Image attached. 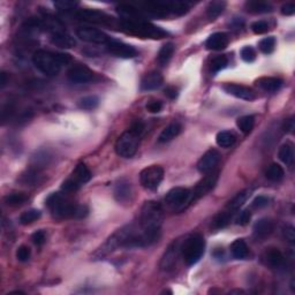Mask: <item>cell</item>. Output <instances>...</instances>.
Segmentation results:
<instances>
[{
    "mask_svg": "<svg viewBox=\"0 0 295 295\" xmlns=\"http://www.w3.org/2000/svg\"><path fill=\"white\" fill-rule=\"evenodd\" d=\"M163 219H164V212L159 203L155 201L144 203L141 210L140 225L151 245L158 240Z\"/></svg>",
    "mask_w": 295,
    "mask_h": 295,
    "instance_id": "1",
    "label": "cell"
},
{
    "mask_svg": "<svg viewBox=\"0 0 295 295\" xmlns=\"http://www.w3.org/2000/svg\"><path fill=\"white\" fill-rule=\"evenodd\" d=\"M46 205L55 219L84 218L88 214L87 207L75 204L66 196L59 193H54L49 196L46 199Z\"/></svg>",
    "mask_w": 295,
    "mask_h": 295,
    "instance_id": "2",
    "label": "cell"
},
{
    "mask_svg": "<svg viewBox=\"0 0 295 295\" xmlns=\"http://www.w3.org/2000/svg\"><path fill=\"white\" fill-rule=\"evenodd\" d=\"M70 57L64 53L38 50L33 55V63L39 72L46 76H55L59 74L65 65L70 63Z\"/></svg>",
    "mask_w": 295,
    "mask_h": 295,
    "instance_id": "3",
    "label": "cell"
},
{
    "mask_svg": "<svg viewBox=\"0 0 295 295\" xmlns=\"http://www.w3.org/2000/svg\"><path fill=\"white\" fill-rule=\"evenodd\" d=\"M205 250L204 238L199 234H193L182 240L181 257L188 266H192L201 260Z\"/></svg>",
    "mask_w": 295,
    "mask_h": 295,
    "instance_id": "4",
    "label": "cell"
},
{
    "mask_svg": "<svg viewBox=\"0 0 295 295\" xmlns=\"http://www.w3.org/2000/svg\"><path fill=\"white\" fill-rule=\"evenodd\" d=\"M141 134L129 128L115 142V151L120 157L131 158L137 151Z\"/></svg>",
    "mask_w": 295,
    "mask_h": 295,
    "instance_id": "5",
    "label": "cell"
},
{
    "mask_svg": "<svg viewBox=\"0 0 295 295\" xmlns=\"http://www.w3.org/2000/svg\"><path fill=\"white\" fill-rule=\"evenodd\" d=\"M122 28L127 32L135 33V35L143 36V37H151V38H163L166 35L165 32L151 24L143 22V21H136L133 18L122 21Z\"/></svg>",
    "mask_w": 295,
    "mask_h": 295,
    "instance_id": "6",
    "label": "cell"
},
{
    "mask_svg": "<svg viewBox=\"0 0 295 295\" xmlns=\"http://www.w3.org/2000/svg\"><path fill=\"white\" fill-rule=\"evenodd\" d=\"M48 28L51 32L50 39L52 44L61 49H70L75 46L76 42L74 39V37L70 36L68 33L65 32L59 21L54 20Z\"/></svg>",
    "mask_w": 295,
    "mask_h": 295,
    "instance_id": "7",
    "label": "cell"
},
{
    "mask_svg": "<svg viewBox=\"0 0 295 295\" xmlns=\"http://www.w3.org/2000/svg\"><path fill=\"white\" fill-rule=\"evenodd\" d=\"M163 178H164V170L159 165L149 166L140 173L141 184L144 188L149 190H155L158 188V186L163 181Z\"/></svg>",
    "mask_w": 295,
    "mask_h": 295,
    "instance_id": "8",
    "label": "cell"
},
{
    "mask_svg": "<svg viewBox=\"0 0 295 295\" xmlns=\"http://www.w3.org/2000/svg\"><path fill=\"white\" fill-rule=\"evenodd\" d=\"M190 198V190L182 187H177V188L171 189L166 194L165 203L168 208L172 210H182L186 208V204H189Z\"/></svg>",
    "mask_w": 295,
    "mask_h": 295,
    "instance_id": "9",
    "label": "cell"
},
{
    "mask_svg": "<svg viewBox=\"0 0 295 295\" xmlns=\"http://www.w3.org/2000/svg\"><path fill=\"white\" fill-rule=\"evenodd\" d=\"M76 36L83 42L91 43V44L97 45H107V43L111 41V38L105 33L101 32L96 28L90 27H81L76 30Z\"/></svg>",
    "mask_w": 295,
    "mask_h": 295,
    "instance_id": "10",
    "label": "cell"
},
{
    "mask_svg": "<svg viewBox=\"0 0 295 295\" xmlns=\"http://www.w3.org/2000/svg\"><path fill=\"white\" fill-rule=\"evenodd\" d=\"M218 180V173L217 172H210L208 175H205L199 182L196 184L195 188L193 189V192H190V198H189V204H193L194 202L197 201L198 198H201L202 196H204L205 194H208L210 190L216 186Z\"/></svg>",
    "mask_w": 295,
    "mask_h": 295,
    "instance_id": "11",
    "label": "cell"
},
{
    "mask_svg": "<svg viewBox=\"0 0 295 295\" xmlns=\"http://www.w3.org/2000/svg\"><path fill=\"white\" fill-rule=\"evenodd\" d=\"M181 245H182V240H177L167 248V250L165 251L164 256L162 258V270L171 271L177 266L178 261L181 257Z\"/></svg>",
    "mask_w": 295,
    "mask_h": 295,
    "instance_id": "12",
    "label": "cell"
},
{
    "mask_svg": "<svg viewBox=\"0 0 295 295\" xmlns=\"http://www.w3.org/2000/svg\"><path fill=\"white\" fill-rule=\"evenodd\" d=\"M67 78L74 84H85V83L94 81L95 73L91 69H89L88 67L78 65V66H73L68 70Z\"/></svg>",
    "mask_w": 295,
    "mask_h": 295,
    "instance_id": "13",
    "label": "cell"
},
{
    "mask_svg": "<svg viewBox=\"0 0 295 295\" xmlns=\"http://www.w3.org/2000/svg\"><path fill=\"white\" fill-rule=\"evenodd\" d=\"M220 161V153L217 150L211 149L201 157L197 163V170L201 173L208 174L216 168L218 163Z\"/></svg>",
    "mask_w": 295,
    "mask_h": 295,
    "instance_id": "14",
    "label": "cell"
},
{
    "mask_svg": "<svg viewBox=\"0 0 295 295\" xmlns=\"http://www.w3.org/2000/svg\"><path fill=\"white\" fill-rule=\"evenodd\" d=\"M107 51L110 52L111 54L115 55L118 58H124V59H129V58H134L135 55L137 54V51L135 50L131 45L125 44V43H121L119 41H111L107 43L106 45Z\"/></svg>",
    "mask_w": 295,
    "mask_h": 295,
    "instance_id": "15",
    "label": "cell"
},
{
    "mask_svg": "<svg viewBox=\"0 0 295 295\" xmlns=\"http://www.w3.org/2000/svg\"><path fill=\"white\" fill-rule=\"evenodd\" d=\"M223 89L229 95H232V96L240 98V99H244V100H253V99H255V97H256L255 96V92L251 90L250 88L245 87V85H241V84L226 83V84H224Z\"/></svg>",
    "mask_w": 295,
    "mask_h": 295,
    "instance_id": "16",
    "label": "cell"
},
{
    "mask_svg": "<svg viewBox=\"0 0 295 295\" xmlns=\"http://www.w3.org/2000/svg\"><path fill=\"white\" fill-rule=\"evenodd\" d=\"M275 230V223L270 218H262L254 225V236L257 240H263L272 234Z\"/></svg>",
    "mask_w": 295,
    "mask_h": 295,
    "instance_id": "17",
    "label": "cell"
},
{
    "mask_svg": "<svg viewBox=\"0 0 295 295\" xmlns=\"http://www.w3.org/2000/svg\"><path fill=\"white\" fill-rule=\"evenodd\" d=\"M229 36L225 33H212V35L207 39V49L212 51H221L224 49H226V46L229 45Z\"/></svg>",
    "mask_w": 295,
    "mask_h": 295,
    "instance_id": "18",
    "label": "cell"
},
{
    "mask_svg": "<svg viewBox=\"0 0 295 295\" xmlns=\"http://www.w3.org/2000/svg\"><path fill=\"white\" fill-rule=\"evenodd\" d=\"M164 82L163 75L159 72H150L143 76L142 82H141V89L143 91L155 90L159 88Z\"/></svg>",
    "mask_w": 295,
    "mask_h": 295,
    "instance_id": "19",
    "label": "cell"
},
{
    "mask_svg": "<svg viewBox=\"0 0 295 295\" xmlns=\"http://www.w3.org/2000/svg\"><path fill=\"white\" fill-rule=\"evenodd\" d=\"M78 16L81 20L84 21H90V22H96V23H101V24H107L112 22V17H110L109 15L100 13L97 11H91V9H85V11H81L78 14Z\"/></svg>",
    "mask_w": 295,
    "mask_h": 295,
    "instance_id": "20",
    "label": "cell"
},
{
    "mask_svg": "<svg viewBox=\"0 0 295 295\" xmlns=\"http://www.w3.org/2000/svg\"><path fill=\"white\" fill-rule=\"evenodd\" d=\"M264 261H265L266 265L271 269H279L284 265L285 258L279 249L270 248L264 255Z\"/></svg>",
    "mask_w": 295,
    "mask_h": 295,
    "instance_id": "21",
    "label": "cell"
},
{
    "mask_svg": "<svg viewBox=\"0 0 295 295\" xmlns=\"http://www.w3.org/2000/svg\"><path fill=\"white\" fill-rule=\"evenodd\" d=\"M52 161V155L48 150H39L32 158V168L37 171H41L50 164Z\"/></svg>",
    "mask_w": 295,
    "mask_h": 295,
    "instance_id": "22",
    "label": "cell"
},
{
    "mask_svg": "<svg viewBox=\"0 0 295 295\" xmlns=\"http://www.w3.org/2000/svg\"><path fill=\"white\" fill-rule=\"evenodd\" d=\"M131 196V184L127 180H120L115 184V197L118 202H127Z\"/></svg>",
    "mask_w": 295,
    "mask_h": 295,
    "instance_id": "23",
    "label": "cell"
},
{
    "mask_svg": "<svg viewBox=\"0 0 295 295\" xmlns=\"http://www.w3.org/2000/svg\"><path fill=\"white\" fill-rule=\"evenodd\" d=\"M282 81L279 78H261L256 81V84L260 87L262 90L266 92H275L281 88Z\"/></svg>",
    "mask_w": 295,
    "mask_h": 295,
    "instance_id": "24",
    "label": "cell"
},
{
    "mask_svg": "<svg viewBox=\"0 0 295 295\" xmlns=\"http://www.w3.org/2000/svg\"><path fill=\"white\" fill-rule=\"evenodd\" d=\"M180 131H181V125L179 122H172V124L167 126V127L163 129V131L158 137V142L159 143L170 142V141H172L173 138H175L180 134Z\"/></svg>",
    "mask_w": 295,
    "mask_h": 295,
    "instance_id": "25",
    "label": "cell"
},
{
    "mask_svg": "<svg viewBox=\"0 0 295 295\" xmlns=\"http://www.w3.org/2000/svg\"><path fill=\"white\" fill-rule=\"evenodd\" d=\"M250 193H251V190H249V189H246V190H244V192L239 193L238 195H236L235 197L232 199V201L229 202V204L225 207V210L234 214L235 212L238 211L239 209L242 207V205H244V203L247 201L249 196H250Z\"/></svg>",
    "mask_w": 295,
    "mask_h": 295,
    "instance_id": "26",
    "label": "cell"
},
{
    "mask_svg": "<svg viewBox=\"0 0 295 295\" xmlns=\"http://www.w3.org/2000/svg\"><path fill=\"white\" fill-rule=\"evenodd\" d=\"M230 253H232L233 257L236 258V260H245V258H247L249 250L245 240L238 239L235 241H233V244L230 245Z\"/></svg>",
    "mask_w": 295,
    "mask_h": 295,
    "instance_id": "27",
    "label": "cell"
},
{
    "mask_svg": "<svg viewBox=\"0 0 295 295\" xmlns=\"http://www.w3.org/2000/svg\"><path fill=\"white\" fill-rule=\"evenodd\" d=\"M72 178L74 180L78 181L80 184L87 183L91 179V172L89 171L87 165L83 164V163H80V164L76 165L75 170L73 171Z\"/></svg>",
    "mask_w": 295,
    "mask_h": 295,
    "instance_id": "28",
    "label": "cell"
},
{
    "mask_svg": "<svg viewBox=\"0 0 295 295\" xmlns=\"http://www.w3.org/2000/svg\"><path fill=\"white\" fill-rule=\"evenodd\" d=\"M279 159L284 163L285 165L291 166L294 163V147L292 143L282 144L278 151Z\"/></svg>",
    "mask_w": 295,
    "mask_h": 295,
    "instance_id": "29",
    "label": "cell"
},
{
    "mask_svg": "<svg viewBox=\"0 0 295 295\" xmlns=\"http://www.w3.org/2000/svg\"><path fill=\"white\" fill-rule=\"evenodd\" d=\"M246 8L249 13L263 14L272 12V6L264 1H248L246 2Z\"/></svg>",
    "mask_w": 295,
    "mask_h": 295,
    "instance_id": "30",
    "label": "cell"
},
{
    "mask_svg": "<svg viewBox=\"0 0 295 295\" xmlns=\"http://www.w3.org/2000/svg\"><path fill=\"white\" fill-rule=\"evenodd\" d=\"M235 141L236 136L229 131H219L216 136V142L220 148H230L235 143Z\"/></svg>",
    "mask_w": 295,
    "mask_h": 295,
    "instance_id": "31",
    "label": "cell"
},
{
    "mask_svg": "<svg viewBox=\"0 0 295 295\" xmlns=\"http://www.w3.org/2000/svg\"><path fill=\"white\" fill-rule=\"evenodd\" d=\"M174 53V45L173 43H167L159 50V53L157 55V61L161 66H165L168 61L171 60L172 55Z\"/></svg>",
    "mask_w": 295,
    "mask_h": 295,
    "instance_id": "32",
    "label": "cell"
},
{
    "mask_svg": "<svg viewBox=\"0 0 295 295\" xmlns=\"http://www.w3.org/2000/svg\"><path fill=\"white\" fill-rule=\"evenodd\" d=\"M255 125V118L253 115H244L240 116L236 120V126L240 129V131H242L244 134H249L253 131Z\"/></svg>",
    "mask_w": 295,
    "mask_h": 295,
    "instance_id": "33",
    "label": "cell"
},
{
    "mask_svg": "<svg viewBox=\"0 0 295 295\" xmlns=\"http://www.w3.org/2000/svg\"><path fill=\"white\" fill-rule=\"evenodd\" d=\"M284 175H285L284 168H282L279 164H271L265 172L266 179L273 181V182H276V181H280L282 178H284Z\"/></svg>",
    "mask_w": 295,
    "mask_h": 295,
    "instance_id": "34",
    "label": "cell"
},
{
    "mask_svg": "<svg viewBox=\"0 0 295 295\" xmlns=\"http://www.w3.org/2000/svg\"><path fill=\"white\" fill-rule=\"evenodd\" d=\"M226 7L225 1H212L209 4L207 8V15L210 20H214V18L219 16L223 13L224 9Z\"/></svg>",
    "mask_w": 295,
    "mask_h": 295,
    "instance_id": "35",
    "label": "cell"
},
{
    "mask_svg": "<svg viewBox=\"0 0 295 295\" xmlns=\"http://www.w3.org/2000/svg\"><path fill=\"white\" fill-rule=\"evenodd\" d=\"M233 216L234 214L224 209V211H221L219 214H217L216 218L213 219V227L214 229H223V227L227 226Z\"/></svg>",
    "mask_w": 295,
    "mask_h": 295,
    "instance_id": "36",
    "label": "cell"
},
{
    "mask_svg": "<svg viewBox=\"0 0 295 295\" xmlns=\"http://www.w3.org/2000/svg\"><path fill=\"white\" fill-rule=\"evenodd\" d=\"M28 199V196L24 193H13L8 194L5 197V203L11 207H17V205L23 204Z\"/></svg>",
    "mask_w": 295,
    "mask_h": 295,
    "instance_id": "37",
    "label": "cell"
},
{
    "mask_svg": "<svg viewBox=\"0 0 295 295\" xmlns=\"http://www.w3.org/2000/svg\"><path fill=\"white\" fill-rule=\"evenodd\" d=\"M99 104V98L97 96H87L79 100V107L85 111L95 110Z\"/></svg>",
    "mask_w": 295,
    "mask_h": 295,
    "instance_id": "38",
    "label": "cell"
},
{
    "mask_svg": "<svg viewBox=\"0 0 295 295\" xmlns=\"http://www.w3.org/2000/svg\"><path fill=\"white\" fill-rule=\"evenodd\" d=\"M39 217H41V211L32 209V210H28L21 214L20 223L22 224V225H29V224H33V221L38 219Z\"/></svg>",
    "mask_w": 295,
    "mask_h": 295,
    "instance_id": "39",
    "label": "cell"
},
{
    "mask_svg": "<svg viewBox=\"0 0 295 295\" xmlns=\"http://www.w3.org/2000/svg\"><path fill=\"white\" fill-rule=\"evenodd\" d=\"M276 48V39L275 37H266L260 42V50L264 54H270L275 51Z\"/></svg>",
    "mask_w": 295,
    "mask_h": 295,
    "instance_id": "40",
    "label": "cell"
},
{
    "mask_svg": "<svg viewBox=\"0 0 295 295\" xmlns=\"http://www.w3.org/2000/svg\"><path fill=\"white\" fill-rule=\"evenodd\" d=\"M229 64V60L225 55H218V57L214 58L211 63V72L212 73H218L219 70L224 69Z\"/></svg>",
    "mask_w": 295,
    "mask_h": 295,
    "instance_id": "41",
    "label": "cell"
},
{
    "mask_svg": "<svg viewBox=\"0 0 295 295\" xmlns=\"http://www.w3.org/2000/svg\"><path fill=\"white\" fill-rule=\"evenodd\" d=\"M240 54H241L242 60L246 61V63H253V61L256 59V52H255L251 46H245V48H242Z\"/></svg>",
    "mask_w": 295,
    "mask_h": 295,
    "instance_id": "42",
    "label": "cell"
},
{
    "mask_svg": "<svg viewBox=\"0 0 295 295\" xmlns=\"http://www.w3.org/2000/svg\"><path fill=\"white\" fill-rule=\"evenodd\" d=\"M80 187H81V184H80L78 181L74 180L73 178H69V179H67L63 183L61 189H63L65 193H75L76 190H79Z\"/></svg>",
    "mask_w": 295,
    "mask_h": 295,
    "instance_id": "43",
    "label": "cell"
},
{
    "mask_svg": "<svg viewBox=\"0 0 295 295\" xmlns=\"http://www.w3.org/2000/svg\"><path fill=\"white\" fill-rule=\"evenodd\" d=\"M30 255H32V251H30V248L27 247V246H20L17 248L16 258L20 262H27L30 258Z\"/></svg>",
    "mask_w": 295,
    "mask_h": 295,
    "instance_id": "44",
    "label": "cell"
},
{
    "mask_svg": "<svg viewBox=\"0 0 295 295\" xmlns=\"http://www.w3.org/2000/svg\"><path fill=\"white\" fill-rule=\"evenodd\" d=\"M79 4L76 1H69V0H59V1H55L54 6L60 11H70L74 9Z\"/></svg>",
    "mask_w": 295,
    "mask_h": 295,
    "instance_id": "45",
    "label": "cell"
},
{
    "mask_svg": "<svg viewBox=\"0 0 295 295\" xmlns=\"http://www.w3.org/2000/svg\"><path fill=\"white\" fill-rule=\"evenodd\" d=\"M251 30L257 35H262V33H265L269 30V24L265 21H256V22L251 24Z\"/></svg>",
    "mask_w": 295,
    "mask_h": 295,
    "instance_id": "46",
    "label": "cell"
},
{
    "mask_svg": "<svg viewBox=\"0 0 295 295\" xmlns=\"http://www.w3.org/2000/svg\"><path fill=\"white\" fill-rule=\"evenodd\" d=\"M250 219H251L250 211H249V210H244V211L240 212V214L238 216V218H236V224H238V225H241V226L248 225L249 221H250Z\"/></svg>",
    "mask_w": 295,
    "mask_h": 295,
    "instance_id": "47",
    "label": "cell"
},
{
    "mask_svg": "<svg viewBox=\"0 0 295 295\" xmlns=\"http://www.w3.org/2000/svg\"><path fill=\"white\" fill-rule=\"evenodd\" d=\"M32 240L36 246H43L46 241L45 232H44V230H37V232H35L33 234Z\"/></svg>",
    "mask_w": 295,
    "mask_h": 295,
    "instance_id": "48",
    "label": "cell"
},
{
    "mask_svg": "<svg viewBox=\"0 0 295 295\" xmlns=\"http://www.w3.org/2000/svg\"><path fill=\"white\" fill-rule=\"evenodd\" d=\"M267 204H269V198L265 197V196H257L253 201V207L255 209L265 208L267 207Z\"/></svg>",
    "mask_w": 295,
    "mask_h": 295,
    "instance_id": "49",
    "label": "cell"
},
{
    "mask_svg": "<svg viewBox=\"0 0 295 295\" xmlns=\"http://www.w3.org/2000/svg\"><path fill=\"white\" fill-rule=\"evenodd\" d=\"M162 107H163V105H162L161 101L153 100V101H150V103L148 104L147 110L149 111L150 113H158L162 111Z\"/></svg>",
    "mask_w": 295,
    "mask_h": 295,
    "instance_id": "50",
    "label": "cell"
},
{
    "mask_svg": "<svg viewBox=\"0 0 295 295\" xmlns=\"http://www.w3.org/2000/svg\"><path fill=\"white\" fill-rule=\"evenodd\" d=\"M284 235L287 241L294 242L295 241V229L292 225H287L284 229Z\"/></svg>",
    "mask_w": 295,
    "mask_h": 295,
    "instance_id": "51",
    "label": "cell"
},
{
    "mask_svg": "<svg viewBox=\"0 0 295 295\" xmlns=\"http://www.w3.org/2000/svg\"><path fill=\"white\" fill-rule=\"evenodd\" d=\"M281 13L282 15H293L295 13V5L292 4V2H288V4L284 5L281 7Z\"/></svg>",
    "mask_w": 295,
    "mask_h": 295,
    "instance_id": "52",
    "label": "cell"
},
{
    "mask_svg": "<svg viewBox=\"0 0 295 295\" xmlns=\"http://www.w3.org/2000/svg\"><path fill=\"white\" fill-rule=\"evenodd\" d=\"M284 131H287V133H293L294 129H295V121H294V118H291V119H287L285 121L284 124Z\"/></svg>",
    "mask_w": 295,
    "mask_h": 295,
    "instance_id": "53",
    "label": "cell"
},
{
    "mask_svg": "<svg viewBox=\"0 0 295 295\" xmlns=\"http://www.w3.org/2000/svg\"><path fill=\"white\" fill-rule=\"evenodd\" d=\"M165 96L168 97L170 99H174V98L178 97V90L177 88L174 87H167L165 89Z\"/></svg>",
    "mask_w": 295,
    "mask_h": 295,
    "instance_id": "54",
    "label": "cell"
},
{
    "mask_svg": "<svg viewBox=\"0 0 295 295\" xmlns=\"http://www.w3.org/2000/svg\"><path fill=\"white\" fill-rule=\"evenodd\" d=\"M0 76H1V81H0V83H1V88H4L6 85V83H7V78H6V73L2 72L1 74H0Z\"/></svg>",
    "mask_w": 295,
    "mask_h": 295,
    "instance_id": "55",
    "label": "cell"
},
{
    "mask_svg": "<svg viewBox=\"0 0 295 295\" xmlns=\"http://www.w3.org/2000/svg\"><path fill=\"white\" fill-rule=\"evenodd\" d=\"M233 293H244V292H242V291H239V290H236V291H232V292H230V294H233Z\"/></svg>",
    "mask_w": 295,
    "mask_h": 295,
    "instance_id": "56",
    "label": "cell"
}]
</instances>
